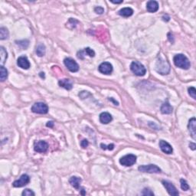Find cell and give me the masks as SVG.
I'll use <instances>...</instances> for the list:
<instances>
[{
  "label": "cell",
  "instance_id": "6da1fadb",
  "mask_svg": "<svg viewBox=\"0 0 196 196\" xmlns=\"http://www.w3.org/2000/svg\"><path fill=\"white\" fill-rule=\"evenodd\" d=\"M173 61L176 67L184 70H188L191 66V63L188 58L182 54H178L175 55Z\"/></svg>",
  "mask_w": 196,
  "mask_h": 196
},
{
  "label": "cell",
  "instance_id": "7a4b0ae2",
  "mask_svg": "<svg viewBox=\"0 0 196 196\" xmlns=\"http://www.w3.org/2000/svg\"><path fill=\"white\" fill-rule=\"evenodd\" d=\"M156 71L161 75H168L170 71V65L167 61L159 57L156 64Z\"/></svg>",
  "mask_w": 196,
  "mask_h": 196
},
{
  "label": "cell",
  "instance_id": "3957f363",
  "mask_svg": "<svg viewBox=\"0 0 196 196\" xmlns=\"http://www.w3.org/2000/svg\"><path fill=\"white\" fill-rule=\"evenodd\" d=\"M130 69L136 76H144L146 73V70L144 65L139 61H133L130 65Z\"/></svg>",
  "mask_w": 196,
  "mask_h": 196
},
{
  "label": "cell",
  "instance_id": "277c9868",
  "mask_svg": "<svg viewBox=\"0 0 196 196\" xmlns=\"http://www.w3.org/2000/svg\"><path fill=\"white\" fill-rule=\"evenodd\" d=\"M139 171L142 173H161V169L156 165L149 164V165H143L140 166L138 168Z\"/></svg>",
  "mask_w": 196,
  "mask_h": 196
},
{
  "label": "cell",
  "instance_id": "5b68a950",
  "mask_svg": "<svg viewBox=\"0 0 196 196\" xmlns=\"http://www.w3.org/2000/svg\"><path fill=\"white\" fill-rule=\"evenodd\" d=\"M32 111L38 114H46L48 112V107L43 102H38L32 106Z\"/></svg>",
  "mask_w": 196,
  "mask_h": 196
},
{
  "label": "cell",
  "instance_id": "8992f818",
  "mask_svg": "<svg viewBox=\"0 0 196 196\" xmlns=\"http://www.w3.org/2000/svg\"><path fill=\"white\" fill-rule=\"evenodd\" d=\"M136 162V156L133 154H128L122 158H120V163L122 166H131L134 165Z\"/></svg>",
  "mask_w": 196,
  "mask_h": 196
},
{
  "label": "cell",
  "instance_id": "52a82bcc",
  "mask_svg": "<svg viewBox=\"0 0 196 196\" xmlns=\"http://www.w3.org/2000/svg\"><path fill=\"white\" fill-rule=\"evenodd\" d=\"M64 63L66 68L71 72H77L79 71V65L74 59L71 58H67L64 60Z\"/></svg>",
  "mask_w": 196,
  "mask_h": 196
},
{
  "label": "cell",
  "instance_id": "ba28073f",
  "mask_svg": "<svg viewBox=\"0 0 196 196\" xmlns=\"http://www.w3.org/2000/svg\"><path fill=\"white\" fill-rule=\"evenodd\" d=\"M29 182H30V177L28 175L24 174L19 178V179L15 181L12 183V185L15 188H21L27 185L28 183H29Z\"/></svg>",
  "mask_w": 196,
  "mask_h": 196
},
{
  "label": "cell",
  "instance_id": "9c48e42d",
  "mask_svg": "<svg viewBox=\"0 0 196 196\" xmlns=\"http://www.w3.org/2000/svg\"><path fill=\"white\" fill-rule=\"evenodd\" d=\"M98 70L103 75H110L113 72V65L109 62H103L98 67Z\"/></svg>",
  "mask_w": 196,
  "mask_h": 196
},
{
  "label": "cell",
  "instance_id": "30bf717a",
  "mask_svg": "<svg viewBox=\"0 0 196 196\" xmlns=\"http://www.w3.org/2000/svg\"><path fill=\"white\" fill-rule=\"evenodd\" d=\"M163 185H164V187L166 188V189L167 190L168 193H169L170 195L173 196H177L179 195V191L176 189V187L174 186L173 183L168 182V181H163Z\"/></svg>",
  "mask_w": 196,
  "mask_h": 196
},
{
  "label": "cell",
  "instance_id": "8fae6325",
  "mask_svg": "<svg viewBox=\"0 0 196 196\" xmlns=\"http://www.w3.org/2000/svg\"><path fill=\"white\" fill-rule=\"evenodd\" d=\"M47 149H48V144L45 141L43 140L35 142V146H34V149H35V152H41V153L45 152L47 150Z\"/></svg>",
  "mask_w": 196,
  "mask_h": 196
},
{
  "label": "cell",
  "instance_id": "7c38bea8",
  "mask_svg": "<svg viewBox=\"0 0 196 196\" xmlns=\"http://www.w3.org/2000/svg\"><path fill=\"white\" fill-rule=\"evenodd\" d=\"M188 129L189 131L190 135L192 137L193 139H196V120L194 117H192L191 120H189L188 124Z\"/></svg>",
  "mask_w": 196,
  "mask_h": 196
},
{
  "label": "cell",
  "instance_id": "4fadbf2b",
  "mask_svg": "<svg viewBox=\"0 0 196 196\" xmlns=\"http://www.w3.org/2000/svg\"><path fill=\"white\" fill-rule=\"evenodd\" d=\"M17 65L18 66L20 67L21 68L25 70H28L31 66L29 59H28L27 57H26V56L19 57L17 60Z\"/></svg>",
  "mask_w": 196,
  "mask_h": 196
},
{
  "label": "cell",
  "instance_id": "5bb4252c",
  "mask_svg": "<svg viewBox=\"0 0 196 196\" xmlns=\"http://www.w3.org/2000/svg\"><path fill=\"white\" fill-rule=\"evenodd\" d=\"M159 147L161 150L166 154H172L173 152V149L172 145L165 140L159 141Z\"/></svg>",
  "mask_w": 196,
  "mask_h": 196
},
{
  "label": "cell",
  "instance_id": "9a60e30c",
  "mask_svg": "<svg viewBox=\"0 0 196 196\" xmlns=\"http://www.w3.org/2000/svg\"><path fill=\"white\" fill-rule=\"evenodd\" d=\"M88 55L89 57L93 58L95 56V52L93 49L90 48V47H85L84 50H81L78 52V58L80 59H84V56Z\"/></svg>",
  "mask_w": 196,
  "mask_h": 196
},
{
  "label": "cell",
  "instance_id": "2e32d148",
  "mask_svg": "<svg viewBox=\"0 0 196 196\" xmlns=\"http://www.w3.org/2000/svg\"><path fill=\"white\" fill-rule=\"evenodd\" d=\"M100 121L103 124H108L110 123L113 120V117L111 114L107 112H103L100 114Z\"/></svg>",
  "mask_w": 196,
  "mask_h": 196
},
{
  "label": "cell",
  "instance_id": "e0dca14e",
  "mask_svg": "<svg viewBox=\"0 0 196 196\" xmlns=\"http://www.w3.org/2000/svg\"><path fill=\"white\" fill-rule=\"evenodd\" d=\"M146 9L149 12L153 13L158 11L159 4L156 1H149L146 4Z\"/></svg>",
  "mask_w": 196,
  "mask_h": 196
},
{
  "label": "cell",
  "instance_id": "ac0fdd59",
  "mask_svg": "<svg viewBox=\"0 0 196 196\" xmlns=\"http://www.w3.org/2000/svg\"><path fill=\"white\" fill-rule=\"evenodd\" d=\"M58 84L60 87H64V88L66 89V90H71L73 87L72 83H71V81H70L69 79L60 80V81H58Z\"/></svg>",
  "mask_w": 196,
  "mask_h": 196
},
{
  "label": "cell",
  "instance_id": "d6986e66",
  "mask_svg": "<svg viewBox=\"0 0 196 196\" xmlns=\"http://www.w3.org/2000/svg\"><path fill=\"white\" fill-rule=\"evenodd\" d=\"M81 179L79 177H77V176H72L71 179H69V182L71 184V185L72 187H74L76 189H79L80 188V185H81Z\"/></svg>",
  "mask_w": 196,
  "mask_h": 196
},
{
  "label": "cell",
  "instance_id": "ffe728a7",
  "mask_svg": "<svg viewBox=\"0 0 196 196\" xmlns=\"http://www.w3.org/2000/svg\"><path fill=\"white\" fill-rule=\"evenodd\" d=\"M119 15L123 17L128 18L130 16H131L133 14V10L131 8H129V7H127V8H123L119 11Z\"/></svg>",
  "mask_w": 196,
  "mask_h": 196
},
{
  "label": "cell",
  "instance_id": "44dd1931",
  "mask_svg": "<svg viewBox=\"0 0 196 196\" xmlns=\"http://www.w3.org/2000/svg\"><path fill=\"white\" fill-rule=\"evenodd\" d=\"M173 107L169 104V103L166 102V103H164L163 105H162L160 110H161L162 114H172V112H173Z\"/></svg>",
  "mask_w": 196,
  "mask_h": 196
},
{
  "label": "cell",
  "instance_id": "7402d4cb",
  "mask_svg": "<svg viewBox=\"0 0 196 196\" xmlns=\"http://www.w3.org/2000/svg\"><path fill=\"white\" fill-rule=\"evenodd\" d=\"M7 58H8V53H7L6 50L2 46H1L0 47V59H1V65L2 66H3V65L5 64Z\"/></svg>",
  "mask_w": 196,
  "mask_h": 196
},
{
  "label": "cell",
  "instance_id": "603a6c76",
  "mask_svg": "<svg viewBox=\"0 0 196 196\" xmlns=\"http://www.w3.org/2000/svg\"><path fill=\"white\" fill-rule=\"evenodd\" d=\"M46 48L44 44H39L36 47V54L39 57H43L45 54Z\"/></svg>",
  "mask_w": 196,
  "mask_h": 196
},
{
  "label": "cell",
  "instance_id": "cb8c5ba5",
  "mask_svg": "<svg viewBox=\"0 0 196 196\" xmlns=\"http://www.w3.org/2000/svg\"><path fill=\"white\" fill-rule=\"evenodd\" d=\"M8 78V71L4 66L0 67V80L2 82L5 81L6 78Z\"/></svg>",
  "mask_w": 196,
  "mask_h": 196
},
{
  "label": "cell",
  "instance_id": "d4e9b609",
  "mask_svg": "<svg viewBox=\"0 0 196 196\" xmlns=\"http://www.w3.org/2000/svg\"><path fill=\"white\" fill-rule=\"evenodd\" d=\"M9 33L8 29L5 27H1V29H0V39H7L9 38Z\"/></svg>",
  "mask_w": 196,
  "mask_h": 196
},
{
  "label": "cell",
  "instance_id": "484cf974",
  "mask_svg": "<svg viewBox=\"0 0 196 196\" xmlns=\"http://www.w3.org/2000/svg\"><path fill=\"white\" fill-rule=\"evenodd\" d=\"M16 44H19V45L23 49L27 48L28 46H29V41H28V40H22V41H16Z\"/></svg>",
  "mask_w": 196,
  "mask_h": 196
},
{
  "label": "cell",
  "instance_id": "4316f807",
  "mask_svg": "<svg viewBox=\"0 0 196 196\" xmlns=\"http://www.w3.org/2000/svg\"><path fill=\"white\" fill-rule=\"evenodd\" d=\"M180 183H181V188L184 191H188L189 189V185H188V182L185 180V179H180Z\"/></svg>",
  "mask_w": 196,
  "mask_h": 196
},
{
  "label": "cell",
  "instance_id": "83f0119b",
  "mask_svg": "<svg viewBox=\"0 0 196 196\" xmlns=\"http://www.w3.org/2000/svg\"><path fill=\"white\" fill-rule=\"evenodd\" d=\"M188 93H189L190 96H191V97L194 99V100H195L196 99V90L194 87H189V88L188 89Z\"/></svg>",
  "mask_w": 196,
  "mask_h": 196
},
{
  "label": "cell",
  "instance_id": "f1b7e54d",
  "mask_svg": "<svg viewBox=\"0 0 196 196\" xmlns=\"http://www.w3.org/2000/svg\"><path fill=\"white\" fill-rule=\"evenodd\" d=\"M22 194L23 196H34L35 194L32 190L27 188V189H25L23 191H22Z\"/></svg>",
  "mask_w": 196,
  "mask_h": 196
},
{
  "label": "cell",
  "instance_id": "f546056e",
  "mask_svg": "<svg viewBox=\"0 0 196 196\" xmlns=\"http://www.w3.org/2000/svg\"><path fill=\"white\" fill-rule=\"evenodd\" d=\"M142 195H154V193L149 188H144L142 192Z\"/></svg>",
  "mask_w": 196,
  "mask_h": 196
},
{
  "label": "cell",
  "instance_id": "4dcf8cb0",
  "mask_svg": "<svg viewBox=\"0 0 196 196\" xmlns=\"http://www.w3.org/2000/svg\"><path fill=\"white\" fill-rule=\"evenodd\" d=\"M100 146H101V148L103 149H109V150H113V149H114V144H110V145H108L107 146L106 145H103V144H101L100 145Z\"/></svg>",
  "mask_w": 196,
  "mask_h": 196
},
{
  "label": "cell",
  "instance_id": "1f68e13d",
  "mask_svg": "<svg viewBox=\"0 0 196 196\" xmlns=\"http://www.w3.org/2000/svg\"><path fill=\"white\" fill-rule=\"evenodd\" d=\"M94 12L96 13V14L101 15V14H103V12H104V9H103L102 8V7L97 6V7H96V8L94 9Z\"/></svg>",
  "mask_w": 196,
  "mask_h": 196
},
{
  "label": "cell",
  "instance_id": "d6a6232c",
  "mask_svg": "<svg viewBox=\"0 0 196 196\" xmlns=\"http://www.w3.org/2000/svg\"><path fill=\"white\" fill-rule=\"evenodd\" d=\"M88 144H89V142H88V141L87 140V139H83V140L81 141V147H82V148H84V149L87 148V145H88Z\"/></svg>",
  "mask_w": 196,
  "mask_h": 196
},
{
  "label": "cell",
  "instance_id": "836d02e7",
  "mask_svg": "<svg viewBox=\"0 0 196 196\" xmlns=\"http://www.w3.org/2000/svg\"><path fill=\"white\" fill-rule=\"evenodd\" d=\"M189 147H190V148H191V149H192V150H195V149H196V145L194 143H193V142H190Z\"/></svg>",
  "mask_w": 196,
  "mask_h": 196
},
{
  "label": "cell",
  "instance_id": "e575fe53",
  "mask_svg": "<svg viewBox=\"0 0 196 196\" xmlns=\"http://www.w3.org/2000/svg\"><path fill=\"white\" fill-rule=\"evenodd\" d=\"M163 21H165V22H169V19H170V17H169L168 15H166V16H163Z\"/></svg>",
  "mask_w": 196,
  "mask_h": 196
},
{
  "label": "cell",
  "instance_id": "d590c367",
  "mask_svg": "<svg viewBox=\"0 0 196 196\" xmlns=\"http://www.w3.org/2000/svg\"><path fill=\"white\" fill-rule=\"evenodd\" d=\"M110 2H112V3H114V4H120L124 2V1H123V0H120V1H113V0H110Z\"/></svg>",
  "mask_w": 196,
  "mask_h": 196
},
{
  "label": "cell",
  "instance_id": "8d00e7d4",
  "mask_svg": "<svg viewBox=\"0 0 196 196\" xmlns=\"http://www.w3.org/2000/svg\"><path fill=\"white\" fill-rule=\"evenodd\" d=\"M46 126H47V127H53V126H54V122L53 121L48 122Z\"/></svg>",
  "mask_w": 196,
  "mask_h": 196
},
{
  "label": "cell",
  "instance_id": "74e56055",
  "mask_svg": "<svg viewBox=\"0 0 196 196\" xmlns=\"http://www.w3.org/2000/svg\"><path fill=\"white\" fill-rule=\"evenodd\" d=\"M108 99H109L110 100H111V101H112V102H114V103H115V105H119V103H118V102L116 101V100H114L112 97H109V98H108Z\"/></svg>",
  "mask_w": 196,
  "mask_h": 196
},
{
  "label": "cell",
  "instance_id": "f35d334b",
  "mask_svg": "<svg viewBox=\"0 0 196 196\" xmlns=\"http://www.w3.org/2000/svg\"><path fill=\"white\" fill-rule=\"evenodd\" d=\"M85 194H86V193H85V191H84V188H82V189H81V194L84 195Z\"/></svg>",
  "mask_w": 196,
  "mask_h": 196
},
{
  "label": "cell",
  "instance_id": "ab89813d",
  "mask_svg": "<svg viewBox=\"0 0 196 196\" xmlns=\"http://www.w3.org/2000/svg\"><path fill=\"white\" fill-rule=\"evenodd\" d=\"M44 73H43V72H41L40 73V76L41 77V78H44Z\"/></svg>",
  "mask_w": 196,
  "mask_h": 196
}]
</instances>
